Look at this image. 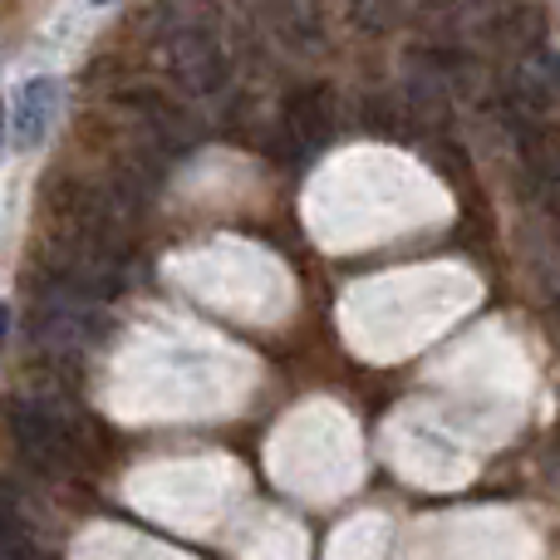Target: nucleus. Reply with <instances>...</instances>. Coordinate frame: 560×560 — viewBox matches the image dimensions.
<instances>
[{
    "instance_id": "nucleus-9",
    "label": "nucleus",
    "mask_w": 560,
    "mask_h": 560,
    "mask_svg": "<svg viewBox=\"0 0 560 560\" xmlns=\"http://www.w3.org/2000/svg\"><path fill=\"white\" fill-rule=\"evenodd\" d=\"M94 5H108V0H94Z\"/></svg>"
},
{
    "instance_id": "nucleus-5",
    "label": "nucleus",
    "mask_w": 560,
    "mask_h": 560,
    "mask_svg": "<svg viewBox=\"0 0 560 560\" xmlns=\"http://www.w3.org/2000/svg\"><path fill=\"white\" fill-rule=\"evenodd\" d=\"M59 114V79H30L15 94V138L20 148H39Z\"/></svg>"
},
{
    "instance_id": "nucleus-4",
    "label": "nucleus",
    "mask_w": 560,
    "mask_h": 560,
    "mask_svg": "<svg viewBox=\"0 0 560 560\" xmlns=\"http://www.w3.org/2000/svg\"><path fill=\"white\" fill-rule=\"evenodd\" d=\"M285 133L295 138L305 153H319V148L335 138V94H329L325 84L295 89L285 104Z\"/></svg>"
},
{
    "instance_id": "nucleus-8",
    "label": "nucleus",
    "mask_w": 560,
    "mask_h": 560,
    "mask_svg": "<svg viewBox=\"0 0 560 560\" xmlns=\"http://www.w3.org/2000/svg\"><path fill=\"white\" fill-rule=\"evenodd\" d=\"M5 335H10V310L0 305V345H5Z\"/></svg>"
},
{
    "instance_id": "nucleus-6",
    "label": "nucleus",
    "mask_w": 560,
    "mask_h": 560,
    "mask_svg": "<svg viewBox=\"0 0 560 560\" xmlns=\"http://www.w3.org/2000/svg\"><path fill=\"white\" fill-rule=\"evenodd\" d=\"M0 556L5 560H55L49 546L39 541V532L25 522V506L0 487Z\"/></svg>"
},
{
    "instance_id": "nucleus-10",
    "label": "nucleus",
    "mask_w": 560,
    "mask_h": 560,
    "mask_svg": "<svg viewBox=\"0 0 560 560\" xmlns=\"http://www.w3.org/2000/svg\"><path fill=\"white\" fill-rule=\"evenodd\" d=\"M556 319H560V305H556Z\"/></svg>"
},
{
    "instance_id": "nucleus-12",
    "label": "nucleus",
    "mask_w": 560,
    "mask_h": 560,
    "mask_svg": "<svg viewBox=\"0 0 560 560\" xmlns=\"http://www.w3.org/2000/svg\"><path fill=\"white\" fill-rule=\"evenodd\" d=\"M0 560H5V556H0Z\"/></svg>"
},
{
    "instance_id": "nucleus-3",
    "label": "nucleus",
    "mask_w": 560,
    "mask_h": 560,
    "mask_svg": "<svg viewBox=\"0 0 560 560\" xmlns=\"http://www.w3.org/2000/svg\"><path fill=\"white\" fill-rule=\"evenodd\" d=\"M173 74L183 79L187 94H197V98L217 94V89L226 84L222 45H217L207 30H183V35H173Z\"/></svg>"
},
{
    "instance_id": "nucleus-7",
    "label": "nucleus",
    "mask_w": 560,
    "mask_h": 560,
    "mask_svg": "<svg viewBox=\"0 0 560 560\" xmlns=\"http://www.w3.org/2000/svg\"><path fill=\"white\" fill-rule=\"evenodd\" d=\"M345 5L359 30H384L388 15H394V0H345Z\"/></svg>"
},
{
    "instance_id": "nucleus-2",
    "label": "nucleus",
    "mask_w": 560,
    "mask_h": 560,
    "mask_svg": "<svg viewBox=\"0 0 560 560\" xmlns=\"http://www.w3.org/2000/svg\"><path fill=\"white\" fill-rule=\"evenodd\" d=\"M118 104L148 133V143L163 148V153H192L197 138H202L192 114L183 104H173L167 94H158V89H128V94H118Z\"/></svg>"
},
{
    "instance_id": "nucleus-11",
    "label": "nucleus",
    "mask_w": 560,
    "mask_h": 560,
    "mask_svg": "<svg viewBox=\"0 0 560 560\" xmlns=\"http://www.w3.org/2000/svg\"><path fill=\"white\" fill-rule=\"evenodd\" d=\"M0 124H5V114H0Z\"/></svg>"
},
{
    "instance_id": "nucleus-1",
    "label": "nucleus",
    "mask_w": 560,
    "mask_h": 560,
    "mask_svg": "<svg viewBox=\"0 0 560 560\" xmlns=\"http://www.w3.org/2000/svg\"><path fill=\"white\" fill-rule=\"evenodd\" d=\"M5 428H10V443H15V453L25 457L30 472L69 477V472H79V463H84V447H79V438L69 433V423L55 413H45V408L10 404Z\"/></svg>"
}]
</instances>
